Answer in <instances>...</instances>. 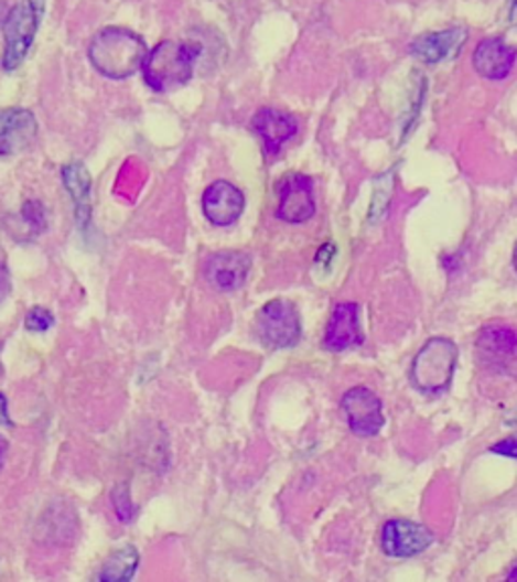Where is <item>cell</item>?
<instances>
[{"mask_svg": "<svg viewBox=\"0 0 517 582\" xmlns=\"http://www.w3.org/2000/svg\"><path fill=\"white\" fill-rule=\"evenodd\" d=\"M138 564H140L138 550L133 546H123L106 560V564L101 567V572L97 579L106 582L132 581Z\"/></svg>", "mask_w": 517, "mask_h": 582, "instance_id": "ac0fdd59", "label": "cell"}, {"mask_svg": "<svg viewBox=\"0 0 517 582\" xmlns=\"http://www.w3.org/2000/svg\"><path fill=\"white\" fill-rule=\"evenodd\" d=\"M392 172H388L386 176H380L376 184H374V196L373 206H370V217L376 218L383 217L386 213V208L390 205V193H392Z\"/></svg>", "mask_w": 517, "mask_h": 582, "instance_id": "d6986e66", "label": "cell"}, {"mask_svg": "<svg viewBox=\"0 0 517 582\" xmlns=\"http://www.w3.org/2000/svg\"><path fill=\"white\" fill-rule=\"evenodd\" d=\"M23 218L24 223L29 225V229H33L35 233H41V230H45V227H47L45 208H43L41 203H36V201H29L23 206Z\"/></svg>", "mask_w": 517, "mask_h": 582, "instance_id": "44dd1931", "label": "cell"}, {"mask_svg": "<svg viewBox=\"0 0 517 582\" xmlns=\"http://www.w3.org/2000/svg\"><path fill=\"white\" fill-rule=\"evenodd\" d=\"M201 51L193 45L164 41L146 55L142 72L146 84L157 91H174L189 84Z\"/></svg>", "mask_w": 517, "mask_h": 582, "instance_id": "7a4b0ae2", "label": "cell"}, {"mask_svg": "<svg viewBox=\"0 0 517 582\" xmlns=\"http://www.w3.org/2000/svg\"><path fill=\"white\" fill-rule=\"evenodd\" d=\"M492 453L506 455V457H514V460H517V435L507 436L504 441L495 443L494 448H492Z\"/></svg>", "mask_w": 517, "mask_h": 582, "instance_id": "603a6c76", "label": "cell"}, {"mask_svg": "<svg viewBox=\"0 0 517 582\" xmlns=\"http://www.w3.org/2000/svg\"><path fill=\"white\" fill-rule=\"evenodd\" d=\"M507 579H509V581H517V562L514 564V567H511V570H509Z\"/></svg>", "mask_w": 517, "mask_h": 582, "instance_id": "83f0119b", "label": "cell"}, {"mask_svg": "<svg viewBox=\"0 0 517 582\" xmlns=\"http://www.w3.org/2000/svg\"><path fill=\"white\" fill-rule=\"evenodd\" d=\"M457 356V346L451 340H429L412 360V382L424 392H443L455 375Z\"/></svg>", "mask_w": 517, "mask_h": 582, "instance_id": "3957f363", "label": "cell"}, {"mask_svg": "<svg viewBox=\"0 0 517 582\" xmlns=\"http://www.w3.org/2000/svg\"><path fill=\"white\" fill-rule=\"evenodd\" d=\"M144 41L126 29L99 31L89 45V60L97 72L111 79H126L144 65Z\"/></svg>", "mask_w": 517, "mask_h": 582, "instance_id": "6da1fadb", "label": "cell"}, {"mask_svg": "<svg viewBox=\"0 0 517 582\" xmlns=\"http://www.w3.org/2000/svg\"><path fill=\"white\" fill-rule=\"evenodd\" d=\"M9 293H11V273L7 267L0 263V303L7 300Z\"/></svg>", "mask_w": 517, "mask_h": 582, "instance_id": "cb8c5ba5", "label": "cell"}, {"mask_svg": "<svg viewBox=\"0 0 517 582\" xmlns=\"http://www.w3.org/2000/svg\"><path fill=\"white\" fill-rule=\"evenodd\" d=\"M514 267H516V271H517V242H516V249H514Z\"/></svg>", "mask_w": 517, "mask_h": 582, "instance_id": "f1b7e54d", "label": "cell"}, {"mask_svg": "<svg viewBox=\"0 0 517 582\" xmlns=\"http://www.w3.org/2000/svg\"><path fill=\"white\" fill-rule=\"evenodd\" d=\"M517 51L507 45L499 36H489L482 41L473 53V67L485 79L502 82L516 65Z\"/></svg>", "mask_w": 517, "mask_h": 582, "instance_id": "5bb4252c", "label": "cell"}, {"mask_svg": "<svg viewBox=\"0 0 517 582\" xmlns=\"http://www.w3.org/2000/svg\"><path fill=\"white\" fill-rule=\"evenodd\" d=\"M507 19L517 26V0H507Z\"/></svg>", "mask_w": 517, "mask_h": 582, "instance_id": "484cf974", "label": "cell"}, {"mask_svg": "<svg viewBox=\"0 0 517 582\" xmlns=\"http://www.w3.org/2000/svg\"><path fill=\"white\" fill-rule=\"evenodd\" d=\"M63 182L77 208V220L85 229L91 220V176L82 162H73L63 169Z\"/></svg>", "mask_w": 517, "mask_h": 582, "instance_id": "e0dca14e", "label": "cell"}, {"mask_svg": "<svg viewBox=\"0 0 517 582\" xmlns=\"http://www.w3.org/2000/svg\"><path fill=\"white\" fill-rule=\"evenodd\" d=\"M342 411L348 419L349 429L360 436H374L385 427L383 402L370 388H349L342 399Z\"/></svg>", "mask_w": 517, "mask_h": 582, "instance_id": "52a82bcc", "label": "cell"}, {"mask_svg": "<svg viewBox=\"0 0 517 582\" xmlns=\"http://www.w3.org/2000/svg\"><path fill=\"white\" fill-rule=\"evenodd\" d=\"M41 12H43V2L39 0H21L9 12L4 21V55H2V67L7 72H14L26 57L29 48L35 41Z\"/></svg>", "mask_w": 517, "mask_h": 582, "instance_id": "277c9868", "label": "cell"}, {"mask_svg": "<svg viewBox=\"0 0 517 582\" xmlns=\"http://www.w3.org/2000/svg\"><path fill=\"white\" fill-rule=\"evenodd\" d=\"M257 334L271 348H291L301 338L298 310L288 300L265 303L257 315Z\"/></svg>", "mask_w": 517, "mask_h": 582, "instance_id": "5b68a950", "label": "cell"}, {"mask_svg": "<svg viewBox=\"0 0 517 582\" xmlns=\"http://www.w3.org/2000/svg\"><path fill=\"white\" fill-rule=\"evenodd\" d=\"M251 257L243 251H220L211 255L205 263V278L218 291H235L247 281Z\"/></svg>", "mask_w": 517, "mask_h": 582, "instance_id": "8fae6325", "label": "cell"}, {"mask_svg": "<svg viewBox=\"0 0 517 582\" xmlns=\"http://www.w3.org/2000/svg\"><path fill=\"white\" fill-rule=\"evenodd\" d=\"M251 126H254L255 133L263 140L267 154H277L281 146L298 132V121L279 109H259L255 114Z\"/></svg>", "mask_w": 517, "mask_h": 582, "instance_id": "2e32d148", "label": "cell"}, {"mask_svg": "<svg viewBox=\"0 0 517 582\" xmlns=\"http://www.w3.org/2000/svg\"><path fill=\"white\" fill-rule=\"evenodd\" d=\"M477 356L497 375L517 378V332L514 327L487 326L477 336Z\"/></svg>", "mask_w": 517, "mask_h": 582, "instance_id": "8992f818", "label": "cell"}, {"mask_svg": "<svg viewBox=\"0 0 517 582\" xmlns=\"http://www.w3.org/2000/svg\"><path fill=\"white\" fill-rule=\"evenodd\" d=\"M7 453H9V443L4 441V436L0 435V467L4 465V460H7Z\"/></svg>", "mask_w": 517, "mask_h": 582, "instance_id": "4316f807", "label": "cell"}, {"mask_svg": "<svg viewBox=\"0 0 517 582\" xmlns=\"http://www.w3.org/2000/svg\"><path fill=\"white\" fill-rule=\"evenodd\" d=\"M53 324H55V317L47 308H33L24 320V326L29 327L31 332H47Z\"/></svg>", "mask_w": 517, "mask_h": 582, "instance_id": "7402d4cb", "label": "cell"}, {"mask_svg": "<svg viewBox=\"0 0 517 582\" xmlns=\"http://www.w3.org/2000/svg\"><path fill=\"white\" fill-rule=\"evenodd\" d=\"M0 424H12L11 414H9V407H7L4 395H0Z\"/></svg>", "mask_w": 517, "mask_h": 582, "instance_id": "d4e9b609", "label": "cell"}, {"mask_svg": "<svg viewBox=\"0 0 517 582\" xmlns=\"http://www.w3.org/2000/svg\"><path fill=\"white\" fill-rule=\"evenodd\" d=\"M111 499H114V508H116V514L121 521H132L133 514H136V506L130 499V487L128 484H120L114 494H111Z\"/></svg>", "mask_w": 517, "mask_h": 582, "instance_id": "ffe728a7", "label": "cell"}, {"mask_svg": "<svg viewBox=\"0 0 517 582\" xmlns=\"http://www.w3.org/2000/svg\"><path fill=\"white\" fill-rule=\"evenodd\" d=\"M433 542L434 534L417 521L390 520L383 528V550L388 557H417Z\"/></svg>", "mask_w": 517, "mask_h": 582, "instance_id": "ba28073f", "label": "cell"}, {"mask_svg": "<svg viewBox=\"0 0 517 582\" xmlns=\"http://www.w3.org/2000/svg\"><path fill=\"white\" fill-rule=\"evenodd\" d=\"M36 140L35 116L26 109L0 111V157L19 154Z\"/></svg>", "mask_w": 517, "mask_h": 582, "instance_id": "7c38bea8", "label": "cell"}, {"mask_svg": "<svg viewBox=\"0 0 517 582\" xmlns=\"http://www.w3.org/2000/svg\"><path fill=\"white\" fill-rule=\"evenodd\" d=\"M315 215V198H313V184L303 174H289L281 182L279 193V208L277 217L286 223H305Z\"/></svg>", "mask_w": 517, "mask_h": 582, "instance_id": "9c48e42d", "label": "cell"}, {"mask_svg": "<svg viewBox=\"0 0 517 582\" xmlns=\"http://www.w3.org/2000/svg\"><path fill=\"white\" fill-rule=\"evenodd\" d=\"M360 312L356 303H340L325 327L324 346L327 351H348L362 344Z\"/></svg>", "mask_w": 517, "mask_h": 582, "instance_id": "9a60e30c", "label": "cell"}, {"mask_svg": "<svg viewBox=\"0 0 517 582\" xmlns=\"http://www.w3.org/2000/svg\"><path fill=\"white\" fill-rule=\"evenodd\" d=\"M245 196L230 182H213L203 194L205 217L217 227H229L241 217Z\"/></svg>", "mask_w": 517, "mask_h": 582, "instance_id": "4fadbf2b", "label": "cell"}, {"mask_svg": "<svg viewBox=\"0 0 517 582\" xmlns=\"http://www.w3.org/2000/svg\"><path fill=\"white\" fill-rule=\"evenodd\" d=\"M467 36L470 33L461 26L439 31V33H427V35L417 36L410 43V53L414 60L421 61L424 65H439L443 61L457 57Z\"/></svg>", "mask_w": 517, "mask_h": 582, "instance_id": "30bf717a", "label": "cell"}]
</instances>
